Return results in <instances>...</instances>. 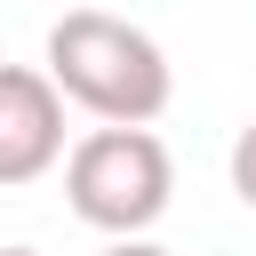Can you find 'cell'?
I'll return each instance as SVG.
<instances>
[{
  "instance_id": "cell-1",
  "label": "cell",
  "mask_w": 256,
  "mask_h": 256,
  "mask_svg": "<svg viewBox=\"0 0 256 256\" xmlns=\"http://www.w3.org/2000/svg\"><path fill=\"white\" fill-rule=\"evenodd\" d=\"M64 104H80L88 120H160L168 96H176V72L160 56V40L128 16H104V8H72L48 24V64Z\"/></svg>"
},
{
  "instance_id": "cell-2",
  "label": "cell",
  "mask_w": 256,
  "mask_h": 256,
  "mask_svg": "<svg viewBox=\"0 0 256 256\" xmlns=\"http://www.w3.org/2000/svg\"><path fill=\"white\" fill-rule=\"evenodd\" d=\"M64 200L96 232H152L176 200V160L144 120H104L64 152Z\"/></svg>"
},
{
  "instance_id": "cell-3",
  "label": "cell",
  "mask_w": 256,
  "mask_h": 256,
  "mask_svg": "<svg viewBox=\"0 0 256 256\" xmlns=\"http://www.w3.org/2000/svg\"><path fill=\"white\" fill-rule=\"evenodd\" d=\"M64 160V96L40 64H0V184H40Z\"/></svg>"
},
{
  "instance_id": "cell-4",
  "label": "cell",
  "mask_w": 256,
  "mask_h": 256,
  "mask_svg": "<svg viewBox=\"0 0 256 256\" xmlns=\"http://www.w3.org/2000/svg\"><path fill=\"white\" fill-rule=\"evenodd\" d=\"M232 192H240V200L256 208V120H248V128L232 136Z\"/></svg>"
},
{
  "instance_id": "cell-5",
  "label": "cell",
  "mask_w": 256,
  "mask_h": 256,
  "mask_svg": "<svg viewBox=\"0 0 256 256\" xmlns=\"http://www.w3.org/2000/svg\"><path fill=\"white\" fill-rule=\"evenodd\" d=\"M104 256H176V248H160V240H144V232H112Z\"/></svg>"
},
{
  "instance_id": "cell-6",
  "label": "cell",
  "mask_w": 256,
  "mask_h": 256,
  "mask_svg": "<svg viewBox=\"0 0 256 256\" xmlns=\"http://www.w3.org/2000/svg\"><path fill=\"white\" fill-rule=\"evenodd\" d=\"M0 256H40V248H0Z\"/></svg>"
}]
</instances>
